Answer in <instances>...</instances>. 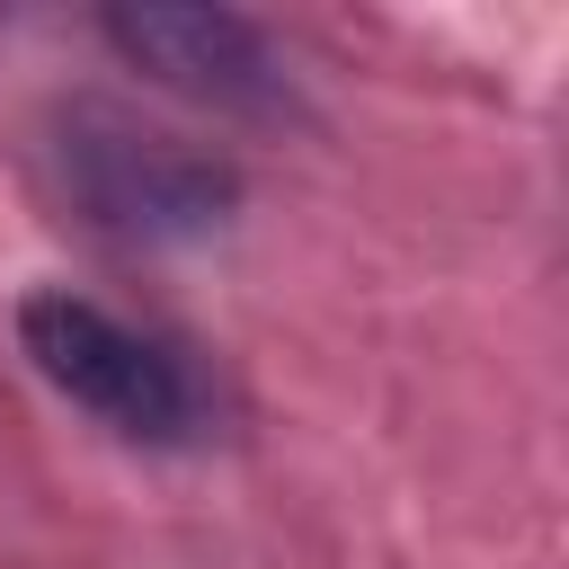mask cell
<instances>
[{"label":"cell","mask_w":569,"mask_h":569,"mask_svg":"<svg viewBox=\"0 0 569 569\" xmlns=\"http://www.w3.org/2000/svg\"><path fill=\"white\" fill-rule=\"evenodd\" d=\"M18 347L80 418H98L124 445L178 453V445L213 436V382L187 365V347H169L160 329L124 320L89 293H62V284L27 293L18 302Z\"/></svg>","instance_id":"obj_1"},{"label":"cell","mask_w":569,"mask_h":569,"mask_svg":"<svg viewBox=\"0 0 569 569\" xmlns=\"http://www.w3.org/2000/svg\"><path fill=\"white\" fill-rule=\"evenodd\" d=\"M62 187L116 240H196L240 204L231 160H213L178 133H151L116 107H71L62 116Z\"/></svg>","instance_id":"obj_2"},{"label":"cell","mask_w":569,"mask_h":569,"mask_svg":"<svg viewBox=\"0 0 569 569\" xmlns=\"http://www.w3.org/2000/svg\"><path fill=\"white\" fill-rule=\"evenodd\" d=\"M98 36L160 89L213 107V116H284L293 80L276 62V44L240 18V9H107Z\"/></svg>","instance_id":"obj_3"}]
</instances>
